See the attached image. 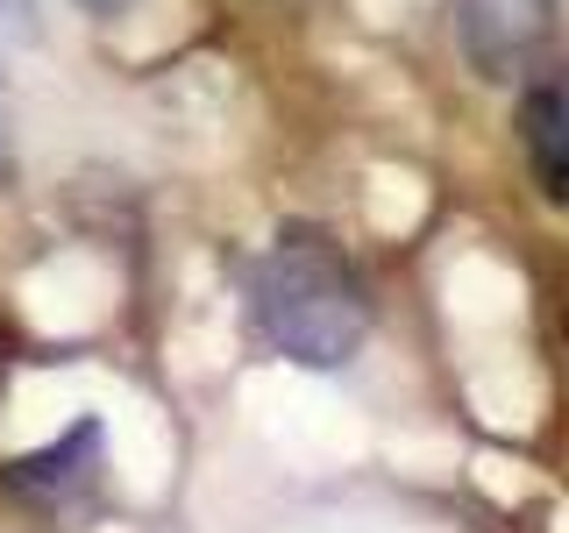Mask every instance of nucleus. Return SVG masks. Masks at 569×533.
<instances>
[{
	"mask_svg": "<svg viewBox=\"0 0 569 533\" xmlns=\"http://www.w3.org/2000/svg\"><path fill=\"white\" fill-rule=\"evenodd\" d=\"M79 8H93V14H121L129 0H79Z\"/></svg>",
	"mask_w": 569,
	"mask_h": 533,
	"instance_id": "nucleus-5",
	"label": "nucleus"
},
{
	"mask_svg": "<svg viewBox=\"0 0 569 533\" xmlns=\"http://www.w3.org/2000/svg\"><path fill=\"white\" fill-rule=\"evenodd\" d=\"M249 328L299 370H342L370 342V292L328 228H278L249 263Z\"/></svg>",
	"mask_w": 569,
	"mask_h": 533,
	"instance_id": "nucleus-1",
	"label": "nucleus"
},
{
	"mask_svg": "<svg viewBox=\"0 0 569 533\" xmlns=\"http://www.w3.org/2000/svg\"><path fill=\"white\" fill-rule=\"evenodd\" d=\"M0 150H8V114H0Z\"/></svg>",
	"mask_w": 569,
	"mask_h": 533,
	"instance_id": "nucleus-6",
	"label": "nucleus"
},
{
	"mask_svg": "<svg viewBox=\"0 0 569 533\" xmlns=\"http://www.w3.org/2000/svg\"><path fill=\"white\" fill-rule=\"evenodd\" d=\"M562 0H456V50L477 79L512 86L541 64Z\"/></svg>",
	"mask_w": 569,
	"mask_h": 533,
	"instance_id": "nucleus-2",
	"label": "nucleus"
},
{
	"mask_svg": "<svg viewBox=\"0 0 569 533\" xmlns=\"http://www.w3.org/2000/svg\"><path fill=\"white\" fill-rule=\"evenodd\" d=\"M93 470H100V420H79V426H71V434L58 441V449L14 462V484H22L36 505H58L64 491L93 484Z\"/></svg>",
	"mask_w": 569,
	"mask_h": 533,
	"instance_id": "nucleus-4",
	"label": "nucleus"
},
{
	"mask_svg": "<svg viewBox=\"0 0 569 533\" xmlns=\"http://www.w3.org/2000/svg\"><path fill=\"white\" fill-rule=\"evenodd\" d=\"M520 150L541 200L569 207V79H533L520 100Z\"/></svg>",
	"mask_w": 569,
	"mask_h": 533,
	"instance_id": "nucleus-3",
	"label": "nucleus"
}]
</instances>
